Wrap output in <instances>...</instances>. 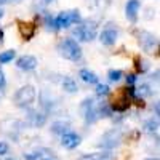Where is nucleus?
Returning <instances> with one entry per match:
<instances>
[{
  "label": "nucleus",
  "instance_id": "423d86ee",
  "mask_svg": "<svg viewBox=\"0 0 160 160\" xmlns=\"http://www.w3.org/2000/svg\"><path fill=\"white\" fill-rule=\"evenodd\" d=\"M120 141H122V131H120L118 128H114V130H111V131L102 135L99 146L102 149H114L120 144Z\"/></svg>",
  "mask_w": 160,
  "mask_h": 160
},
{
  "label": "nucleus",
  "instance_id": "5701e85b",
  "mask_svg": "<svg viewBox=\"0 0 160 160\" xmlns=\"http://www.w3.org/2000/svg\"><path fill=\"white\" fill-rule=\"evenodd\" d=\"M148 68H149L148 61H144L141 58H136V69H138V72H146V71H148Z\"/></svg>",
  "mask_w": 160,
  "mask_h": 160
},
{
  "label": "nucleus",
  "instance_id": "412c9836",
  "mask_svg": "<svg viewBox=\"0 0 160 160\" xmlns=\"http://www.w3.org/2000/svg\"><path fill=\"white\" fill-rule=\"evenodd\" d=\"M109 80H111V82H118V80L120 78H122V71H118V69H112V71H109Z\"/></svg>",
  "mask_w": 160,
  "mask_h": 160
},
{
  "label": "nucleus",
  "instance_id": "f704fd0d",
  "mask_svg": "<svg viewBox=\"0 0 160 160\" xmlns=\"http://www.w3.org/2000/svg\"><path fill=\"white\" fill-rule=\"evenodd\" d=\"M80 160H90V157H88V155H85V157H82Z\"/></svg>",
  "mask_w": 160,
  "mask_h": 160
},
{
  "label": "nucleus",
  "instance_id": "2f4dec72",
  "mask_svg": "<svg viewBox=\"0 0 160 160\" xmlns=\"http://www.w3.org/2000/svg\"><path fill=\"white\" fill-rule=\"evenodd\" d=\"M154 109H155V115H158V112H160V108H158V102H155V104H154Z\"/></svg>",
  "mask_w": 160,
  "mask_h": 160
},
{
  "label": "nucleus",
  "instance_id": "c9c22d12",
  "mask_svg": "<svg viewBox=\"0 0 160 160\" xmlns=\"http://www.w3.org/2000/svg\"><path fill=\"white\" fill-rule=\"evenodd\" d=\"M2 16H3V10H2V8H0V18H2Z\"/></svg>",
  "mask_w": 160,
  "mask_h": 160
},
{
  "label": "nucleus",
  "instance_id": "20e7f679",
  "mask_svg": "<svg viewBox=\"0 0 160 160\" xmlns=\"http://www.w3.org/2000/svg\"><path fill=\"white\" fill-rule=\"evenodd\" d=\"M80 22V13L78 10H71V11H62L55 18V28L58 29H68L69 26Z\"/></svg>",
  "mask_w": 160,
  "mask_h": 160
},
{
  "label": "nucleus",
  "instance_id": "7ed1b4c3",
  "mask_svg": "<svg viewBox=\"0 0 160 160\" xmlns=\"http://www.w3.org/2000/svg\"><path fill=\"white\" fill-rule=\"evenodd\" d=\"M74 37H77V40L80 42H91L96 37V22L95 21H83L80 22L77 28L72 31Z\"/></svg>",
  "mask_w": 160,
  "mask_h": 160
},
{
  "label": "nucleus",
  "instance_id": "7c9ffc66",
  "mask_svg": "<svg viewBox=\"0 0 160 160\" xmlns=\"http://www.w3.org/2000/svg\"><path fill=\"white\" fill-rule=\"evenodd\" d=\"M10 2H15V3H19L22 0H0V5H5V3H10Z\"/></svg>",
  "mask_w": 160,
  "mask_h": 160
},
{
  "label": "nucleus",
  "instance_id": "72a5a7b5",
  "mask_svg": "<svg viewBox=\"0 0 160 160\" xmlns=\"http://www.w3.org/2000/svg\"><path fill=\"white\" fill-rule=\"evenodd\" d=\"M43 3H51V2H55V0H42Z\"/></svg>",
  "mask_w": 160,
  "mask_h": 160
},
{
  "label": "nucleus",
  "instance_id": "0eeeda50",
  "mask_svg": "<svg viewBox=\"0 0 160 160\" xmlns=\"http://www.w3.org/2000/svg\"><path fill=\"white\" fill-rule=\"evenodd\" d=\"M138 42H139L141 48H142L146 53H152V51L157 48V45H158L157 37H155L154 34L148 32V31H141V32H138Z\"/></svg>",
  "mask_w": 160,
  "mask_h": 160
},
{
  "label": "nucleus",
  "instance_id": "e433bc0d",
  "mask_svg": "<svg viewBox=\"0 0 160 160\" xmlns=\"http://www.w3.org/2000/svg\"><path fill=\"white\" fill-rule=\"evenodd\" d=\"M146 160H158L157 157H154V158H146Z\"/></svg>",
  "mask_w": 160,
  "mask_h": 160
},
{
  "label": "nucleus",
  "instance_id": "9d476101",
  "mask_svg": "<svg viewBox=\"0 0 160 160\" xmlns=\"http://www.w3.org/2000/svg\"><path fill=\"white\" fill-rule=\"evenodd\" d=\"M61 144L66 149H75L80 144V136L74 131H66L64 135H61Z\"/></svg>",
  "mask_w": 160,
  "mask_h": 160
},
{
  "label": "nucleus",
  "instance_id": "393cba45",
  "mask_svg": "<svg viewBox=\"0 0 160 160\" xmlns=\"http://www.w3.org/2000/svg\"><path fill=\"white\" fill-rule=\"evenodd\" d=\"M109 0H90L88 5H91L93 8H102L104 5H108Z\"/></svg>",
  "mask_w": 160,
  "mask_h": 160
},
{
  "label": "nucleus",
  "instance_id": "9b49d317",
  "mask_svg": "<svg viewBox=\"0 0 160 160\" xmlns=\"http://www.w3.org/2000/svg\"><path fill=\"white\" fill-rule=\"evenodd\" d=\"M16 66H18V69L21 71H34L37 68V58L32 56V55H24L21 56L18 61H16Z\"/></svg>",
  "mask_w": 160,
  "mask_h": 160
},
{
  "label": "nucleus",
  "instance_id": "a878e982",
  "mask_svg": "<svg viewBox=\"0 0 160 160\" xmlns=\"http://www.w3.org/2000/svg\"><path fill=\"white\" fill-rule=\"evenodd\" d=\"M7 87V78H5V74L2 71V68H0V91H3Z\"/></svg>",
  "mask_w": 160,
  "mask_h": 160
},
{
  "label": "nucleus",
  "instance_id": "2eb2a0df",
  "mask_svg": "<svg viewBox=\"0 0 160 160\" xmlns=\"http://www.w3.org/2000/svg\"><path fill=\"white\" fill-rule=\"evenodd\" d=\"M61 85H62V90H64L66 93H71V95H72V93H77V90H78L75 80H74L72 77H64L62 82H61Z\"/></svg>",
  "mask_w": 160,
  "mask_h": 160
},
{
  "label": "nucleus",
  "instance_id": "aec40b11",
  "mask_svg": "<svg viewBox=\"0 0 160 160\" xmlns=\"http://www.w3.org/2000/svg\"><path fill=\"white\" fill-rule=\"evenodd\" d=\"M144 128H146V131H149V133H155L158 130V118L148 120V122L144 123Z\"/></svg>",
  "mask_w": 160,
  "mask_h": 160
},
{
  "label": "nucleus",
  "instance_id": "6e6552de",
  "mask_svg": "<svg viewBox=\"0 0 160 160\" xmlns=\"http://www.w3.org/2000/svg\"><path fill=\"white\" fill-rule=\"evenodd\" d=\"M26 122H28V125H31L34 128H40V127H43L47 123V115L43 112H40V111L31 109V111H28V114H26Z\"/></svg>",
  "mask_w": 160,
  "mask_h": 160
},
{
  "label": "nucleus",
  "instance_id": "dca6fc26",
  "mask_svg": "<svg viewBox=\"0 0 160 160\" xmlns=\"http://www.w3.org/2000/svg\"><path fill=\"white\" fill-rule=\"evenodd\" d=\"M78 75L87 83H98V75L95 72H91L90 69H82V71L78 72Z\"/></svg>",
  "mask_w": 160,
  "mask_h": 160
},
{
  "label": "nucleus",
  "instance_id": "39448f33",
  "mask_svg": "<svg viewBox=\"0 0 160 160\" xmlns=\"http://www.w3.org/2000/svg\"><path fill=\"white\" fill-rule=\"evenodd\" d=\"M80 111L83 114V118H85V123L87 125H91L95 123L96 120L99 118V114H98V108L95 106V101L91 98H85L80 104Z\"/></svg>",
  "mask_w": 160,
  "mask_h": 160
},
{
  "label": "nucleus",
  "instance_id": "c756f323",
  "mask_svg": "<svg viewBox=\"0 0 160 160\" xmlns=\"http://www.w3.org/2000/svg\"><path fill=\"white\" fill-rule=\"evenodd\" d=\"M135 82H136V75H135V74H130V75L127 77V83H128V85H133Z\"/></svg>",
  "mask_w": 160,
  "mask_h": 160
},
{
  "label": "nucleus",
  "instance_id": "1a4fd4ad",
  "mask_svg": "<svg viewBox=\"0 0 160 160\" xmlns=\"http://www.w3.org/2000/svg\"><path fill=\"white\" fill-rule=\"evenodd\" d=\"M112 111H115V112H125L128 108H130V98H128V95H127V90H123V91H120L118 95L115 96V99L112 101Z\"/></svg>",
  "mask_w": 160,
  "mask_h": 160
},
{
  "label": "nucleus",
  "instance_id": "f3484780",
  "mask_svg": "<svg viewBox=\"0 0 160 160\" xmlns=\"http://www.w3.org/2000/svg\"><path fill=\"white\" fill-rule=\"evenodd\" d=\"M51 131L56 133V135H64L66 131H69V125L66 122H55L51 125Z\"/></svg>",
  "mask_w": 160,
  "mask_h": 160
},
{
  "label": "nucleus",
  "instance_id": "ddd939ff",
  "mask_svg": "<svg viewBox=\"0 0 160 160\" xmlns=\"http://www.w3.org/2000/svg\"><path fill=\"white\" fill-rule=\"evenodd\" d=\"M18 29H19V34L24 40H31L35 35V24L34 22L18 21Z\"/></svg>",
  "mask_w": 160,
  "mask_h": 160
},
{
  "label": "nucleus",
  "instance_id": "4468645a",
  "mask_svg": "<svg viewBox=\"0 0 160 160\" xmlns=\"http://www.w3.org/2000/svg\"><path fill=\"white\" fill-rule=\"evenodd\" d=\"M117 37H118L117 31L108 28V29H104V31L101 32L99 40H101V43H102V45H114V43H115V40H117Z\"/></svg>",
  "mask_w": 160,
  "mask_h": 160
},
{
  "label": "nucleus",
  "instance_id": "a211bd4d",
  "mask_svg": "<svg viewBox=\"0 0 160 160\" xmlns=\"http://www.w3.org/2000/svg\"><path fill=\"white\" fill-rule=\"evenodd\" d=\"M135 95L139 96V98H146V96L152 95V90H151V87H149L148 83H142L138 90H135Z\"/></svg>",
  "mask_w": 160,
  "mask_h": 160
},
{
  "label": "nucleus",
  "instance_id": "f8f14e48",
  "mask_svg": "<svg viewBox=\"0 0 160 160\" xmlns=\"http://www.w3.org/2000/svg\"><path fill=\"white\" fill-rule=\"evenodd\" d=\"M139 7H141V2H139V0H128V2H127V5H125V15H127L128 21L136 22Z\"/></svg>",
  "mask_w": 160,
  "mask_h": 160
},
{
  "label": "nucleus",
  "instance_id": "f257e3e1",
  "mask_svg": "<svg viewBox=\"0 0 160 160\" xmlns=\"http://www.w3.org/2000/svg\"><path fill=\"white\" fill-rule=\"evenodd\" d=\"M58 50H59V55L66 59H69V61H78L80 58H82V48H80V45L74 38L61 40Z\"/></svg>",
  "mask_w": 160,
  "mask_h": 160
},
{
  "label": "nucleus",
  "instance_id": "f03ea898",
  "mask_svg": "<svg viewBox=\"0 0 160 160\" xmlns=\"http://www.w3.org/2000/svg\"><path fill=\"white\" fill-rule=\"evenodd\" d=\"M35 96H37L35 88L32 85H24L15 93L13 102H15V106H18V108H29V106L35 101Z\"/></svg>",
  "mask_w": 160,
  "mask_h": 160
},
{
  "label": "nucleus",
  "instance_id": "bb28decb",
  "mask_svg": "<svg viewBox=\"0 0 160 160\" xmlns=\"http://www.w3.org/2000/svg\"><path fill=\"white\" fill-rule=\"evenodd\" d=\"M42 154L40 152H32V154H26V160H40Z\"/></svg>",
  "mask_w": 160,
  "mask_h": 160
},
{
  "label": "nucleus",
  "instance_id": "b1692460",
  "mask_svg": "<svg viewBox=\"0 0 160 160\" xmlns=\"http://www.w3.org/2000/svg\"><path fill=\"white\" fill-rule=\"evenodd\" d=\"M96 95H98V96H106V95H109V87L104 85V83H99V85L96 87Z\"/></svg>",
  "mask_w": 160,
  "mask_h": 160
},
{
  "label": "nucleus",
  "instance_id": "4be33fe9",
  "mask_svg": "<svg viewBox=\"0 0 160 160\" xmlns=\"http://www.w3.org/2000/svg\"><path fill=\"white\" fill-rule=\"evenodd\" d=\"M98 114H99V117H111V108L106 102H102L98 109Z\"/></svg>",
  "mask_w": 160,
  "mask_h": 160
},
{
  "label": "nucleus",
  "instance_id": "4c0bfd02",
  "mask_svg": "<svg viewBox=\"0 0 160 160\" xmlns=\"http://www.w3.org/2000/svg\"><path fill=\"white\" fill-rule=\"evenodd\" d=\"M40 160H55V158H40Z\"/></svg>",
  "mask_w": 160,
  "mask_h": 160
},
{
  "label": "nucleus",
  "instance_id": "473e14b6",
  "mask_svg": "<svg viewBox=\"0 0 160 160\" xmlns=\"http://www.w3.org/2000/svg\"><path fill=\"white\" fill-rule=\"evenodd\" d=\"M2 40H3V31L0 29V43H2Z\"/></svg>",
  "mask_w": 160,
  "mask_h": 160
},
{
  "label": "nucleus",
  "instance_id": "c85d7f7f",
  "mask_svg": "<svg viewBox=\"0 0 160 160\" xmlns=\"http://www.w3.org/2000/svg\"><path fill=\"white\" fill-rule=\"evenodd\" d=\"M8 152V144L7 142H0V155H5Z\"/></svg>",
  "mask_w": 160,
  "mask_h": 160
},
{
  "label": "nucleus",
  "instance_id": "cd10ccee",
  "mask_svg": "<svg viewBox=\"0 0 160 160\" xmlns=\"http://www.w3.org/2000/svg\"><path fill=\"white\" fill-rule=\"evenodd\" d=\"M45 22H47V26H48V28H51V29H55V31H56V28H55V18H51L50 15H47V18H45Z\"/></svg>",
  "mask_w": 160,
  "mask_h": 160
},
{
  "label": "nucleus",
  "instance_id": "6ab92c4d",
  "mask_svg": "<svg viewBox=\"0 0 160 160\" xmlns=\"http://www.w3.org/2000/svg\"><path fill=\"white\" fill-rule=\"evenodd\" d=\"M15 56H16V51L15 50H7L3 53H0V62H2V64L10 62V61H13V58H15Z\"/></svg>",
  "mask_w": 160,
  "mask_h": 160
}]
</instances>
